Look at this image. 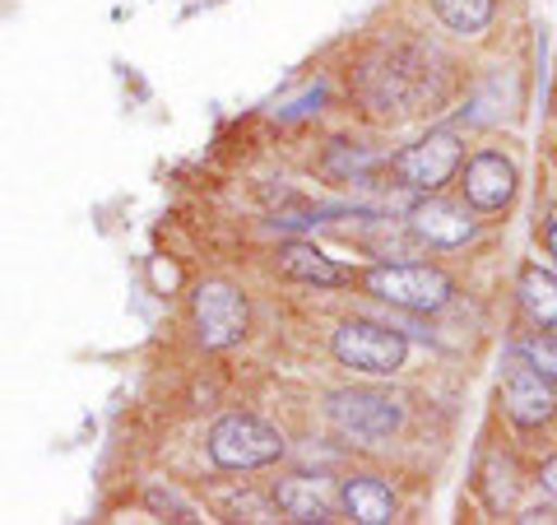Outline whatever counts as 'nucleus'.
<instances>
[{
	"instance_id": "f257e3e1",
	"label": "nucleus",
	"mask_w": 557,
	"mask_h": 525,
	"mask_svg": "<svg viewBox=\"0 0 557 525\" xmlns=\"http://www.w3.org/2000/svg\"><path fill=\"white\" fill-rule=\"evenodd\" d=\"M362 289L381 303H391L413 317H432V312L450 307L456 297V279L437 266H413V260H395V266H372L362 274Z\"/></svg>"
},
{
	"instance_id": "f03ea898",
	"label": "nucleus",
	"mask_w": 557,
	"mask_h": 525,
	"mask_svg": "<svg viewBox=\"0 0 557 525\" xmlns=\"http://www.w3.org/2000/svg\"><path fill=\"white\" fill-rule=\"evenodd\" d=\"M325 418L344 442H358V447H376V442H391L405 424V410L399 400H391L386 391H372V387H344V391H330L325 400Z\"/></svg>"
},
{
	"instance_id": "7ed1b4c3",
	"label": "nucleus",
	"mask_w": 557,
	"mask_h": 525,
	"mask_svg": "<svg viewBox=\"0 0 557 525\" xmlns=\"http://www.w3.org/2000/svg\"><path fill=\"white\" fill-rule=\"evenodd\" d=\"M284 432L256 414H223L209 428V461L219 469H260L284 456Z\"/></svg>"
},
{
	"instance_id": "20e7f679",
	"label": "nucleus",
	"mask_w": 557,
	"mask_h": 525,
	"mask_svg": "<svg viewBox=\"0 0 557 525\" xmlns=\"http://www.w3.org/2000/svg\"><path fill=\"white\" fill-rule=\"evenodd\" d=\"M460 163H465V139H460V131L437 126V131H428L423 139H413V145L399 149L395 159H391V172H395L399 186H409V191H418V196H428V191H442L450 178H456Z\"/></svg>"
},
{
	"instance_id": "39448f33",
	"label": "nucleus",
	"mask_w": 557,
	"mask_h": 525,
	"mask_svg": "<svg viewBox=\"0 0 557 525\" xmlns=\"http://www.w3.org/2000/svg\"><path fill=\"white\" fill-rule=\"evenodd\" d=\"M330 349H335V358L344 367H354V373H368V377H395L399 367H405L409 358V340L399 335L395 326H381V321H344L335 330V340H330Z\"/></svg>"
},
{
	"instance_id": "423d86ee",
	"label": "nucleus",
	"mask_w": 557,
	"mask_h": 525,
	"mask_svg": "<svg viewBox=\"0 0 557 525\" xmlns=\"http://www.w3.org/2000/svg\"><path fill=\"white\" fill-rule=\"evenodd\" d=\"M190 321H196V340L205 349H233L251 330V307L228 279H205L190 293Z\"/></svg>"
},
{
	"instance_id": "0eeeda50",
	"label": "nucleus",
	"mask_w": 557,
	"mask_h": 525,
	"mask_svg": "<svg viewBox=\"0 0 557 525\" xmlns=\"http://www.w3.org/2000/svg\"><path fill=\"white\" fill-rule=\"evenodd\" d=\"M409 233L418 242H428V247L446 252V247H465V242L479 233V219L465 200H446L437 191H428V196L413 200V209H409Z\"/></svg>"
},
{
	"instance_id": "6e6552de",
	"label": "nucleus",
	"mask_w": 557,
	"mask_h": 525,
	"mask_svg": "<svg viewBox=\"0 0 557 525\" xmlns=\"http://www.w3.org/2000/svg\"><path fill=\"white\" fill-rule=\"evenodd\" d=\"M465 205L474 209V215H497V209H507L520 191V172L516 163L507 159L502 149H483L474 159L465 163Z\"/></svg>"
},
{
	"instance_id": "1a4fd4ad",
	"label": "nucleus",
	"mask_w": 557,
	"mask_h": 525,
	"mask_svg": "<svg viewBox=\"0 0 557 525\" xmlns=\"http://www.w3.org/2000/svg\"><path fill=\"white\" fill-rule=\"evenodd\" d=\"M502 410L516 428H544L557 414V391L525 363V354H516L502 377Z\"/></svg>"
},
{
	"instance_id": "9d476101",
	"label": "nucleus",
	"mask_w": 557,
	"mask_h": 525,
	"mask_svg": "<svg viewBox=\"0 0 557 525\" xmlns=\"http://www.w3.org/2000/svg\"><path fill=\"white\" fill-rule=\"evenodd\" d=\"M274 266L284 279H293V284H311V289H344L348 284V270L335 256H325L317 242H284Z\"/></svg>"
},
{
	"instance_id": "9b49d317",
	"label": "nucleus",
	"mask_w": 557,
	"mask_h": 525,
	"mask_svg": "<svg viewBox=\"0 0 557 525\" xmlns=\"http://www.w3.org/2000/svg\"><path fill=\"white\" fill-rule=\"evenodd\" d=\"M339 506L354 525H391L395 521V493L391 484H381L376 475H354L339 484Z\"/></svg>"
},
{
	"instance_id": "f8f14e48",
	"label": "nucleus",
	"mask_w": 557,
	"mask_h": 525,
	"mask_svg": "<svg viewBox=\"0 0 557 525\" xmlns=\"http://www.w3.org/2000/svg\"><path fill=\"white\" fill-rule=\"evenodd\" d=\"M274 506H278V516L302 521V525H325V521H335V516H330L325 493L317 488V479H307V475L278 479V484H274Z\"/></svg>"
},
{
	"instance_id": "ddd939ff",
	"label": "nucleus",
	"mask_w": 557,
	"mask_h": 525,
	"mask_svg": "<svg viewBox=\"0 0 557 525\" xmlns=\"http://www.w3.org/2000/svg\"><path fill=\"white\" fill-rule=\"evenodd\" d=\"M516 297H520V312L534 321L553 330L557 326V274L544 266H520L516 274Z\"/></svg>"
},
{
	"instance_id": "4468645a",
	"label": "nucleus",
	"mask_w": 557,
	"mask_h": 525,
	"mask_svg": "<svg viewBox=\"0 0 557 525\" xmlns=\"http://www.w3.org/2000/svg\"><path fill=\"white\" fill-rule=\"evenodd\" d=\"M479 488L493 512H511L516 506V493H520V479H516V461L511 456H487L483 461V475H479Z\"/></svg>"
},
{
	"instance_id": "2eb2a0df",
	"label": "nucleus",
	"mask_w": 557,
	"mask_h": 525,
	"mask_svg": "<svg viewBox=\"0 0 557 525\" xmlns=\"http://www.w3.org/2000/svg\"><path fill=\"white\" fill-rule=\"evenodd\" d=\"M432 10H437V20L450 33H483L497 10V0H432Z\"/></svg>"
},
{
	"instance_id": "dca6fc26",
	"label": "nucleus",
	"mask_w": 557,
	"mask_h": 525,
	"mask_svg": "<svg viewBox=\"0 0 557 525\" xmlns=\"http://www.w3.org/2000/svg\"><path fill=\"white\" fill-rule=\"evenodd\" d=\"M145 506L159 521H182V525H190V521H200V512H196V502H186L177 488H149L145 493Z\"/></svg>"
},
{
	"instance_id": "f3484780",
	"label": "nucleus",
	"mask_w": 557,
	"mask_h": 525,
	"mask_svg": "<svg viewBox=\"0 0 557 525\" xmlns=\"http://www.w3.org/2000/svg\"><path fill=\"white\" fill-rule=\"evenodd\" d=\"M520 354H525V363L557 391V326L548 330V335H534L525 349H520Z\"/></svg>"
},
{
	"instance_id": "a211bd4d",
	"label": "nucleus",
	"mask_w": 557,
	"mask_h": 525,
	"mask_svg": "<svg viewBox=\"0 0 557 525\" xmlns=\"http://www.w3.org/2000/svg\"><path fill=\"white\" fill-rule=\"evenodd\" d=\"M228 521H278L274 498H256V493H237L228 502Z\"/></svg>"
},
{
	"instance_id": "6ab92c4d",
	"label": "nucleus",
	"mask_w": 557,
	"mask_h": 525,
	"mask_svg": "<svg viewBox=\"0 0 557 525\" xmlns=\"http://www.w3.org/2000/svg\"><path fill=\"white\" fill-rule=\"evenodd\" d=\"M520 525H557V502H534V506H525V512L516 516Z\"/></svg>"
},
{
	"instance_id": "aec40b11",
	"label": "nucleus",
	"mask_w": 557,
	"mask_h": 525,
	"mask_svg": "<svg viewBox=\"0 0 557 525\" xmlns=\"http://www.w3.org/2000/svg\"><path fill=\"white\" fill-rule=\"evenodd\" d=\"M539 488H544V493L557 502V456H548L544 465H539Z\"/></svg>"
},
{
	"instance_id": "412c9836",
	"label": "nucleus",
	"mask_w": 557,
	"mask_h": 525,
	"mask_svg": "<svg viewBox=\"0 0 557 525\" xmlns=\"http://www.w3.org/2000/svg\"><path fill=\"white\" fill-rule=\"evenodd\" d=\"M153 279H159V284H177V270H172V266H163V260H153Z\"/></svg>"
},
{
	"instance_id": "4be33fe9",
	"label": "nucleus",
	"mask_w": 557,
	"mask_h": 525,
	"mask_svg": "<svg viewBox=\"0 0 557 525\" xmlns=\"http://www.w3.org/2000/svg\"><path fill=\"white\" fill-rule=\"evenodd\" d=\"M544 242H548V256H557V215L548 219V233H544Z\"/></svg>"
}]
</instances>
